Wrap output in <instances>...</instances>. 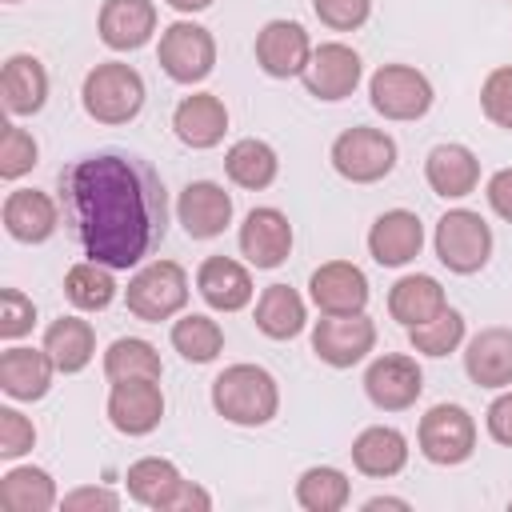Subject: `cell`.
<instances>
[{
    "label": "cell",
    "instance_id": "ac0fdd59",
    "mask_svg": "<svg viewBox=\"0 0 512 512\" xmlns=\"http://www.w3.org/2000/svg\"><path fill=\"white\" fill-rule=\"evenodd\" d=\"M420 244H424V224L408 208H392V212L376 216V224L368 232V252L384 268L408 264L412 256H420Z\"/></svg>",
    "mask_w": 512,
    "mask_h": 512
},
{
    "label": "cell",
    "instance_id": "d590c367",
    "mask_svg": "<svg viewBox=\"0 0 512 512\" xmlns=\"http://www.w3.org/2000/svg\"><path fill=\"white\" fill-rule=\"evenodd\" d=\"M180 484V472L172 460H160V456H144L128 468V492L136 504H148V508H160L172 488Z\"/></svg>",
    "mask_w": 512,
    "mask_h": 512
},
{
    "label": "cell",
    "instance_id": "f6af8a7d",
    "mask_svg": "<svg viewBox=\"0 0 512 512\" xmlns=\"http://www.w3.org/2000/svg\"><path fill=\"white\" fill-rule=\"evenodd\" d=\"M488 432H492V440L512 444V392H504V396L492 400V408H488Z\"/></svg>",
    "mask_w": 512,
    "mask_h": 512
},
{
    "label": "cell",
    "instance_id": "f35d334b",
    "mask_svg": "<svg viewBox=\"0 0 512 512\" xmlns=\"http://www.w3.org/2000/svg\"><path fill=\"white\" fill-rule=\"evenodd\" d=\"M480 104H484V116L496 128H508L512 132V64L488 72V80L480 88Z\"/></svg>",
    "mask_w": 512,
    "mask_h": 512
},
{
    "label": "cell",
    "instance_id": "8d00e7d4",
    "mask_svg": "<svg viewBox=\"0 0 512 512\" xmlns=\"http://www.w3.org/2000/svg\"><path fill=\"white\" fill-rule=\"evenodd\" d=\"M348 476L340 468H308L296 484V500L308 512H336L348 504Z\"/></svg>",
    "mask_w": 512,
    "mask_h": 512
},
{
    "label": "cell",
    "instance_id": "7c38bea8",
    "mask_svg": "<svg viewBox=\"0 0 512 512\" xmlns=\"http://www.w3.org/2000/svg\"><path fill=\"white\" fill-rule=\"evenodd\" d=\"M312 60V44H308V32L296 24V20H268L256 36V64L276 76V80H288V76H304Z\"/></svg>",
    "mask_w": 512,
    "mask_h": 512
},
{
    "label": "cell",
    "instance_id": "d6986e66",
    "mask_svg": "<svg viewBox=\"0 0 512 512\" xmlns=\"http://www.w3.org/2000/svg\"><path fill=\"white\" fill-rule=\"evenodd\" d=\"M156 32V4L152 0H104L100 8V40L116 52H132L148 44Z\"/></svg>",
    "mask_w": 512,
    "mask_h": 512
},
{
    "label": "cell",
    "instance_id": "7bdbcfd3",
    "mask_svg": "<svg viewBox=\"0 0 512 512\" xmlns=\"http://www.w3.org/2000/svg\"><path fill=\"white\" fill-rule=\"evenodd\" d=\"M312 8H316V16H320L328 28L352 32V28H360V24L368 20L372 0H312Z\"/></svg>",
    "mask_w": 512,
    "mask_h": 512
},
{
    "label": "cell",
    "instance_id": "8992f818",
    "mask_svg": "<svg viewBox=\"0 0 512 512\" xmlns=\"http://www.w3.org/2000/svg\"><path fill=\"white\" fill-rule=\"evenodd\" d=\"M392 164H396V144L380 128L360 124V128L340 132L332 144V168L352 184H376L392 172Z\"/></svg>",
    "mask_w": 512,
    "mask_h": 512
},
{
    "label": "cell",
    "instance_id": "44dd1931",
    "mask_svg": "<svg viewBox=\"0 0 512 512\" xmlns=\"http://www.w3.org/2000/svg\"><path fill=\"white\" fill-rule=\"evenodd\" d=\"M196 288L208 300V308L216 312H240L252 300V276L244 264L228 260V256H208L196 272Z\"/></svg>",
    "mask_w": 512,
    "mask_h": 512
},
{
    "label": "cell",
    "instance_id": "ab89813d",
    "mask_svg": "<svg viewBox=\"0 0 512 512\" xmlns=\"http://www.w3.org/2000/svg\"><path fill=\"white\" fill-rule=\"evenodd\" d=\"M32 164H36V140H32V132H24L20 124H8L4 128V140H0V176L4 180H16Z\"/></svg>",
    "mask_w": 512,
    "mask_h": 512
},
{
    "label": "cell",
    "instance_id": "30bf717a",
    "mask_svg": "<svg viewBox=\"0 0 512 512\" xmlns=\"http://www.w3.org/2000/svg\"><path fill=\"white\" fill-rule=\"evenodd\" d=\"M372 344H376V324L364 312L324 316L312 328V352L332 368H352L372 352Z\"/></svg>",
    "mask_w": 512,
    "mask_h": 512
},
{
    "label": "cell",
    "instance_id": "6da1fadb",
    "mask_svg": "<svg viewBox=\"0 0 512 512\" xmlns=\"http://www.w3.org/2000/svg\"><path fill=\"white\" fill-rule=\"evenodd\" d=\"M60 204L84 256L132 268L152 256L168 228L164 180L144 156L92 152L60 172Z\"/></svg>",
    "mask_w": 512,
    "mask_h": 512
},
{
    "label": "cell",
    "instance_id": "83f0119b",
    "mask_svg": "<svg viewBox=\"0 0 512 512\" xmlns=\"http://www.w3.org/2000/svg\"><path fill=\"white\" fill-rule=\"evenodd\" d=\"M448 308V300H444V288H440V280H432V276H404V280H396L392 284V292H388V312H392V320H400L404 328H416V324H428L432 316H440Z\"/></svg>",
    "mask_w": 512,
    "mask_h": 512
},
{
    "label": "cell",
    "instance_id": "f907efd6",
    "mask_svg": "<svg viewBox=\"0 0 512 512\" xmlns=\"http://www.w3.org/2000/svg\"><path fill=\"white\" fill-rule=\"evenodd\" d=\"M8 4H16V0H8Z\"/></svg>",
    "mask_w": 512,
    "mask_h": 512
},
{
    "label": "cell",
    "instance_id": "bcb514c9",
    "mask_svg": "<svg viewBox=\"0 0 512 512\" xmlns=\"http://www.w3.org/2000/svg\"><path fill=\"white\" fill-rule=\"evenodd\" d=\"M488 204L496 208V216H504L512 224V168H500L488 180Z\"/></svg>",
    "mask_w": 512,
    "mask_h": 512
},
{
    "label": "cell",
    "instance_id": "4316f807",
    "mask_svg": "<svg viewBox=\"0 0 512 512\" xmlns=\"http://www.w3.org/2000/svg\"><path fill=\"white\" fill-rule=\"evenodd\" d=\"M352 464L364 472V476H396L404 464H408V440L404 432L388 428V424H376V428H364L352 444Z\"/></svg>",
    "mask_w": 512,
    "mask_h": 512
},
{
    "label": "cell",
    "instance_id": "ffe728a7",
    "mask_svg": "<svg viewBox=\"0 0 512 512\" xmlns=\"http://www.w3.org/2000/svg\"><path fill=\"white\" fill-rule=\"evenodd\" d=\"M172 128L176 136L188 144V148H212L224 140V128H228V108L220 104V96L212 92H196V96H184L172 112Z\"/></svg>",
    "mask_w": 512,
    "mask_h": 512
},
{
    "label": "cell",
    "instance_id": "484cf974",
    "mask_svg": "<svg viewBox=\"0 0 512 512\" xmlns=\"http://www.w3.org/2000/svg\"><path fill=\"white\" fill-rule=\"evenodd\" d=\"M52 356L36 348H8L0 356V388L12 400H40L52 384Z\"/></svg>",
    "mask_w": 512,
    "mask_h": 512
},
{
    "label": "cell",
    "instance_id": "681fc988",
    "mask_svg": "<svg viewBox=\"0 0 512 512\" xmlns=\"http://www.w3.org/2000/svg\"><path fill=\"white\" fill-rule=\"evenodd\" d=\"M176 12H200V8H208L212 0H168Z\"/></svg>",
    "mask_w": 512,
    "mask_h": 512
},
{
    "label": "cell",
    "instance_id": "b9f144b4",
    "mask_svg": "<svg viewBox=\"0 0 512 512\" xmlns=\"http://www.w3.org/2000/svg\"><path fill=\"white\" fill-rule=\"evenodd\" d=\"M36 444V428L28 416H20L16 408H0V456L16 460Z\"/></svg>",
    "mask_w": 512,
    "mask_h": 512
},
{
    "label": "cell",
    "instance_id": "7dc6e473",
    "mask_svg": "<svg viewBox=\"0 0 512 512\" xmlns=\"http://www.w3.org/2000/svg\"><path fill=\"white\" fill-rule=\"evenodd\" d=\"M64 508H120V496L108 488H76L64 496Z\"/></svg>",
    "mask_w": 512,
    "mask_h": 512
},
{
    "label": "cell",
    "instance_id": "ee69618b",
    "mask_svg": "<svg viewBox=\"0 0 512 512\" xmlns=\"http://www.w3.org/2000/svg\"><path fill=\"white\" fill-rule=\"evenodd\" d=\"M188 508H212V496L204 492V488H196V484H188V480H180L176 488H172V496L160 504V512H188Z\"/></svg>",
    "mask_w": 512,
    "mask_h": 512
},
{
    "label": "cell",
    "instance_id": "f1b7e54d",
    "mask_svg": "<svg viewBox=\"0 0 512 512\" xmlns=\"http://www.w3.org/2000/svg\"><path fill=\"white\" fill-rule=\"evenodd\" d=\"M304 300L296 296V288L288 284H268L256 300V328L272 340H292L296 332H304Z\"/></svg>",
    "mask_w": 512,
    "mask_h": 512
},
{
    "label": "cell",
    "instance_id": "60d3db41",
    "mask_svg": "<svg viewBox=\"0 0 512 512\" xmlns=\"http://www.w3.org/2000/svg\"><path fill=\"white\" fill-rule=\"evenodd\" d=\"M32 324H36L32 300L20 288H4V296H0V336L4 340H16V336L32 332Z\"/></svg>",
    "mask_w": 512,
    "mask_h": 512
},
{
    "label": "cell",
    "instance_id": "836d02e7",
    "mask_svg": "<svg viewBox=\"0 0 512 512\" xmlns=\"http://www.w3.org/2000/svg\"><path fill=\"white\" fill-rule=\"evenodd\" d=\"M64 292L76 308L84 312H100L112 304L116 296V280L108 272V264H96V260H84V264H72L68 276H64Z\"/></svg>",
    "mask_w": 512,
    "mask_h": 512
},
{
    "label": "cell",
    "instance_id": "74e56055",
    "mask_svg": "<svg viewBox=\"0 0 512 512\" xmlns=\"http://www.w3.org/2000/svg\"><path fill=\"white\" fill-rule=\"evenodd\" d=\"M408 340H412V348L424 352V356H448V352L464 340V316H460L456 308H444V312L432 316L428 324L408 328Z\"/></svg>",
    "mask_w": 512,
    "mask_h": 512
},
{
    "label": "cell",
    "instance_id": "7a4b0ae2",
    "mask_svg": "<svg viewBox=\"0 0 512 512\" xmlns=\"http://www.w3.org/2000/svg\"><path fill=\"white\" fill-rule=\"evenodd\" d=\"M212 404L224 420L256 428L276 416L280 392H276V380L260 364H232L212 380Z\"/></svg>",
    "mask_w": 512,
    "mask_h": 512
},
{
    "label": "cell",
    "instance_id": "4dcf8cb0",
    "mask_svg": "<svg viewBox=\"0 0 512 512\" xmlns=\"http://www.w3.org/2000/svg\"><path fill=\"white\" fill-rule=\"evenodd\" d=\"M224 168H228L232 184L260 192V188H268V184L276 180V168H280V160H276V152H272L264 140L248 136V140H236V144L228 148V156H224Z\"/></svg>",
    "mask_w": 512,
    "mask_h": 512
},
{
    "label": "cell",
    "instance_id": "8fae6325",
    "mask_svg": "<svg viewBox=\"0 0 512 512\" xmlns=\"http://www.w3.org/2000/svg\"><path fill=\"white\" fill-rule=\"evenodd\" d=\"M364 392H368V400H372L376 408H384V412H404V408H412L416 396L424 392V376H420V368H416L412 356L392 352V356H380V360L368 364V372H364Z\"/></svg>",
    "mask_w": 512,
    "mask_h": 512
},
{
    "label": "cell",
    "instance_id": "2e32d148",
    "mask_svg": "<svg viewBox=\"0 0 512 512\" xmlns=\"http://www.w3.org/2000/svg\"><path fill=\"white\" fill-rule=\"evenodd\" d=\"M312 300L320 312L328 316H344V312H364L368 304V276L348 264V260H328L312 272Z\"/></svg>",
    "mask_w": 512,
    "mask_h": 512
},
{
    "label": "cell",
    "instance_id": "d4e9b609",
    "mask_svg": "<svg viewBox=\"0 0 512 512\" xmlns=\"http://www.w3.org/2000/svg\"><path fill=\"white\" fill-rule=\"evenodd\" d=\"M4 228L24 244H40L56 232V204L40 188H16L4 200Z\"/></svg>",
    "mask_w": 512,
    "mask_h": 512
},
{
    "label": "cell",
    "instance_id": "4fadbf2b",
    "mask_svg": "<svg viewBox=\"0 0 512 512\" xmlns=\"http://www.w3.org/2000/svg\"><path fill=\"white\" fill-rule=\"evenodd\" d=\"M164 396L156 380H116L108 392V420L124 436H144L160 424Z\"/></svg>",
    "mask_w": 512,
    "mask_h": 512
},
{
    "label": "cell",
    "instance_id": "3957f363",
    "mask_svg": "<svg viewBox=\"0 0 512 512\" xmlns=\"http://www.w3.org/2000/svg\"><path fill=\"white\" fill-rule=\"evenodd\" d=\"M84 112L100 124H128L144 108V80L132 64L108 60L84 76Z\"/></svg>",
    "mask_w": 512,
    "mask_h": 512
},
{
    "label": "cell",
    "instance_id": "603a6c76",
    "mask_svg": "<svg viewBox=\"0 0 512 512\" xmlns=\"http://www.w3.org/2000/svg\"><path fill=\"white\" fill-rule=\"evenodd\" d=\"M0 92H4V108L12 116H32L44 108L48 100V72L36 56H8L4 72H0Z\"/></svg>",
    "mask_w": 512,
    "mask_h": 512
},
{
    "label": "cell",
    "instance_id": "1f68e13d",
    "mask_svg": "<svg viewBox=\"0 0 512 512\" xmlns=\"http://www.w3.org/2000/svg\"><path fill=\"white\" fill-rule=\"evenodd\" d=\"M0 504L12 512H48L56 504V484L44 468H12L0 480Z\"/></svg>",
    "mask_w": 512,
    "mask_h": 512
},
{
    "label": "cell",
    "instance_id": "e0dca14e",
    "mask_svg": "<svg viewBox=\"0 0 512 512\" xmlns=\"http://www.w3.org/2000/svg\"><path fill=\"white\" fill-rule=\"evenodd\" d=\"M176 216H180V224H184V232L192 240H212L232 220V196L220 184H212V180H192L180 192Z\"/></svg>",
    "mask_w": 512,
    "mask_h": 512
},
{
    "label": "cell",
    "instance_id": "d6a6232c",
    "mask_svg": "<svg viewBox=\"0 0 512 512\" xmlns=\"http://www.w3.org/2000/svg\"><path fill=\"white\" fill-rule=\"evenodd\" d=\"M160 356L148 340H136V336H120L112 340V348L104 352V376L116 384V380H160Z\"/></svg>",
    "mask_w": 512,
    "mask_h": 512
},
{
    "label": "cell",
    "instance_id": "c3c4849f",
    "mask_svg": "<svg viewBox=\"0 0 512 512\" xmlns=\"http://www.w3.org/2000/svg\"><path fill=\"white\" fill-rule=\"evenodd\" d=\"M368 512H376V508H408V500H392V496H372L368 504H364Z\"/></svg>",
    "mask_w": 512,
    "mask_h": 512
},
{
    "label": "cell",
    "instance_id": "e575fe53",
    "mask_svg": "<svg viewBox=\"0 0 512 512\" xmlns=\"http://www.w3.org/2000/svg\"><path fill=\"white\" fill-rule=\"evenodd\" d=\"M172 348H176L184 360H192V364H208V360L220 356L224 332H220V324H216L212 316L192 312V316H184V320L172 324Z\"/></svg>",
    "mask_w": 512,
    "mask_h": 512
},
{
    "label": "cell",
    "instance_id": "cb8c5ba5",
    "mask_svg": "<svg viewBox=\"0 0 512 512\" xmlns=\"http://www.w3.org/2000/svg\"><path fill=\"white\" fill-rule=\"evenodd\" d=\"M424 176L432 184L436 196L444 200H456V196H468L480 180V160L464 148V144H436L424 160Z\"/></svg>",
    "mask_w": 512,
    "mask_h": 512
},
{
    "label": "cell",
    "instance_id": "f546056e",
    "mask_svg": "<svg viewBox=\"0 0 512 512\" xmlns=\"http://www.w3.org/2000/svg\"><path fill=\"white\" fill-rule=\"evenodd\" d=\"M44 352L52 356V364L60 372H80L92 352H96V332L88 320H76V316H60L48 324L44 332Z\"/></svg>",
    "mask_w": 512,
    "mask_h": 512
},
{
    "label": "cell",
    "instance_id": "ba28073f",
    "mask_svg": "<svg viewBox=\"0 0 512 512\" xmlns=\"http://www.w3.org/2000/svg\"><path fill=\"white\" fill-rule=\"evenodd\" d=\"M160 68L176 80V84H196L212 72L216 64V40L208 28L200 24H188V20H176L164 28L160 36Z\"/></svg>",
    "mask_w": 512,
    "mask_h": 512
},
{
    "label": "cell",
    "instance_id": "9c48e42d",
    "mask_svg": "<svg viewBox=\"0 0 512 512\" xmlns=\"http://www.w3.org/2000/svg\"><path fill=\"white\" fill-rule=\"evenodd\" d=\"M476 448V420L460 404H436L420 420V452L432 464H464Z\"/></svg>",
    "mask_w": 512,
    "mask_h": 512
},
{
    "label": "cell",
    "instance_id": "5bb4252c",
    "mask_svg": "<svg viewBox=\"0 0 512 512\" xmlns=\"http://www.w3.org/2000/svg\"><path fill=\"white\" fill-rule=\"evenodd\" d=\"M360 72H364V64L348 44H320L304 68V88L316 100H344L356 92Z\"/></svg>",
    "mask_w": 512,
    "mask_h": 512
},
{
    "label": "cell",
    "instance_id": "9a60e30c",
    "mask_svg": "<svg viewBox=\"0 0 512 512\" xmlns=\"http://www.w3.org/2000/svg\"><path fill=\"white\" fill-rule=\"evenodd\" d=\"M292 248V224L280 208H252L240 224V252L256 268H280Z\"/></svg>",
    "mask_w": 512,
    "mask_h": 512
},
{
    "label": "cell",
    "instance_id": "277c9868",
    "mask_svg": "<svg viewBox=\"0 0 512 512\" xmlns=\"http://www.w3.org/2000/svg\"><path fill=\"white\" fill-rule=\"evenodd\" d=\"M436 256H440L444 268H452L460 276H472L492 256V228L484 224L480 212L452 208L436 224Z\"/></svg>",
    "mask_w": 512,
    "mask_h": 512
},
{
    "label": "cell",
    "instance_id": "5b68a950",
    "mask_svg": "<svg viewBox=\"0 0 512 512\" xmlns=\"http://www.w3.org/2000/svg\"><path fill=\"white\" fill-rule=\"evenodd\" d=\"M124 300H128V312L148 320V324H160L168 316H176L188 300V276L180 264L172 260H156L148 268H140L128 288H124Z\"/></svg>",
    "mask_w": 512,
    "mask_h": 512
},
{
    "label": "cell",
    "instance_id": "52a82bcc",
    "mask_svg": "<svg viewBox=\"0 0 512 512\" xmlns=\"http://www.w3.org/2000/svg\"><path fill=\"white\" fill-rule=\"evenodd\" d=\"M372 108L388 120H420L432 108V84L424 72L408 64H384L368 80Z\"/></svg>",
    "mask_w": 512,
    "mask_h": 512
},
{
    "label": "cell",
    "instance_id": "7402d4cb",
    "mask_svg": "<svg viewBox=\"0 0 512 512\" xmlns=\"http://www.w3.org/2000/svg\"><path fill=\"white\" fill-rule=\"evenodd\" d=\"M464 368L480 388L512 384V328H484L464 352Z\"/></svg>",
    "mask_w": 512,
    "mask_h": 512
}]
</instances>
